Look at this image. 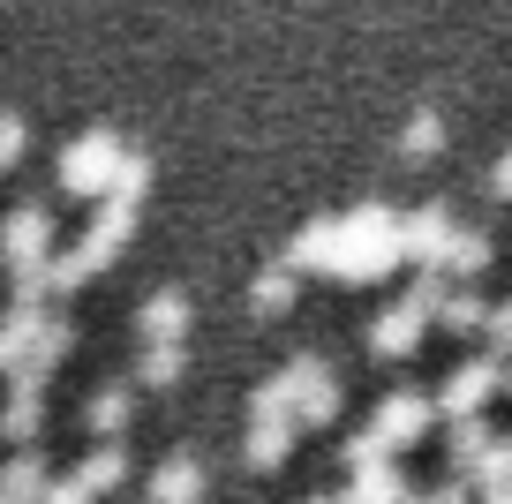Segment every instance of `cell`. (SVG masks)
<instances>
[{
    "label": "cell",
    "instance_id": "6da1fadb",
    "mask_svg": "<svg viewBox=\"0 0 512 504\" xmlns=\"http://www.w3.org/2000/svg\"><path fill=\"white\" fill-rule=\"evenodd\" d=\"M128 166H121V151H113L106 136H91V143H68V158H61V181L76 196H98V189H113Z\"/></svg>",
    "mask_w": 512,
    "mask_h": 504
},
{
    "label": "cell",
    "instance_id": "7a4b0ae2",
    "mask_svg": "<svg viewBox=\"0 0 512 504\" xmlns=\"http://www.w3.org/2000/svg\"><path fill=\"white\" fill-rule=\"evenodd\" d=\"M422 429H430V399H384V414H377V444L392 452V444H415Z\"/></svg>",
    "mask_w": 512,
    "mask_h": 504
},
{
    "label": "cell",
    "instance_id": "3957f363",
    "mask_svg": "<svg viewBox=\"0 0 512 504\" xmlns=\"http://www.w3.org/2000/svg\"><path fill=\"white\" fill-rule=\"evenodd\" d=\"M196 497H204V467H196L189 452H174L151 474V504H196Z\"/></svg>",
    "mask_w": 512,
    "mask_h": 504
},
{
    "label": "cell",
    "instance_id": "277c9868",
    "mask_svg": "<svg viewBox=\"0 0 512 504\" xmlns=\"http://www.w3.org/2000/svg\"><path fill=\"white\" fill-rule=\"evenodd\" d=\"M46 482H53L46 459H38V452H16L8 467H0V504H38V497H46Z\"/></svg>",
    "mask_w": 512,
    "mask_h": 504
},
{
    "label": "cell",
    "instance_id": "5b68a950",
    "mask_svg": "<svg viewBox=\"0 0 512 504\" xmlns=\"http://www.w3.org/2000/svg\"><path fill=\"white\" fill-rule=\"evenodd\" d=\"M38 392H46L38 377H16L8 414H0V437H8V444H31V437H38Z\"/></svg>",
    "mask_w": 512,
    "mask_h": 504
},
{
    "label": "cell",
    "instance_id": "8992f818",
    "mask_svg": "<svg viewBox=\"0 0 512 504\" xmlns=\"http://www.w3.org/2000/svg\"><path fill=\"white\" fill-rule=\"evenodd\" d=\"M490 384H497V362H467L460 377L445 384V414H460V422H467V414L490 399Z\"/></svg>",
    "mask_w": 512,
    "mask_h": 504
},
{
    "label": "cell",
    "instance_id": "52a82bcc",
    "mask_svg": "<svg viewBox=\"0 0 512 504\" xmlns=\"http://www.w3.org/2000/svg\"><path fill=\"white\" fill-rule=\"evenodd\" d=\"M181 331H189V301H181V294H151L144 301V339L166 347V339H181Z\"/></svg>",
    "mask_w": 512,
    "mask_h": 504
},
{
    "label": "cell",
    "instance_id": "ba28073f",
    "mask_svg": "<svg viewBox=\"0 0 512 504\" xmlns=\"http://www.w3.org/2000/svg\"><path fill=\"white\" fill-rule=\"evenodd\" d=\"M422 316H430V301H415V309H392V316L377 324V354H407V347L422 339Z\"/></svg>",
    "mask_w": 512,
    "mask_h": 504
},
{
    "label": "cell",
    "instance_id": "9c48e42d",
    "mask_svg": "<svg viewBox=\"0 0 512 504\" xmlns=\"http://www.w3.org/2000/svg\"><path fill=\"white\" fill-rule=\"evenodd\" d=\"M121 474H128V459L113 452V444H98V452H91V459L76 467V482L91 489V497H106V489H121Z\"/></svg>",
    "mask_w": 512,
    "mask_h": 504
},
{
    "label": "cell",
    "instance_id": "30bf717a",
    "mask_svg": "<svg viewBox=\"0 0 512 504\" xmlns=\"http://www.w3.org/2000/svg\"><path fill=\"white\" fill-rule=\"evenodd\" d=\"M121 422H128V392H121V384H106V392L91 399V429H98V437H113Z\"/></svg>",
    "mask_w": 512,
    "mask_h": 504
},
{
    "label": "cell",
    "instance_id": "8fae6325",
    "mask_svg": "<svg viewBox=\"0 0 512 504\" xmlns=\"http://www.w3.org/2000/svg\"><path fill=\"white\" fill-rule=\"evenodd\" d=\"M174 377H181V339H166L144 354V384H174Z\"/></svg>",
    "mask_w": 512,
    "mask_h": 504
},
{
    "label": "cell",
    "instance_id": "7c38bea8",
    "mask_svg": "<svg viewBox=\"0 0 512 504\" xmlns=\"http://www.w3.org/2000/svg\"><path fill=\"white\" fill-rule=\"evenodd\" d=\"M38 504H91V489L76 482V474H61V482H46V497Z\"/></svg>",
    "mask_w": 512,
    "mask_h": 504
},
{
    "label": "cell",
    "instance_id": "4fadbf2b",
    "mask_svg": "<svg viewBox=\"0 0 512 504\" xmlns=\"http://www.w3.org/2000/svg\"><path fill=\"white\" fill-rule=\"evenodd\" d=\"M16 158H23V121L0 113V166H16Z\"/></svg>",
    "mask_w": 512,
    "mask_h": 504
}]
</instances>
